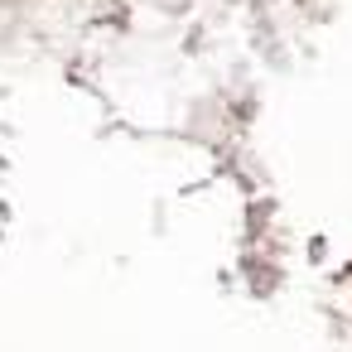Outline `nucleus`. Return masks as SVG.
<instances>
[]
</instances>
